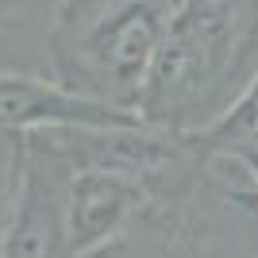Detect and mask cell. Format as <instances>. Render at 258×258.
<instances>
[{
  "mask_svg": "<svg viewBox=\"0 0 258 258\" xmlns=\"http://www.w3.org/2000/svg\"><path fill=\"white\" fill-rule=\"evenodd\" d=\"M258 66V0H177L139 116L189 135L212 119Z\"/></svg>",
  "mask_w": 258,
  "mask_h": 258,
  "instance_id": "6da1fadb",
  "label": "cell"
},
{
  "mask_svg": "<svg viewBox=\"0 0 258 258\" xmlns=\"http://www.w3.org/2000/svg\"><path fill=\"white\" fill-rule=\"evenodd\" d=\"M177 0H62L46 27L50 74L139 112Z\"/></svg>",
  "mask_w": 258,
  "mask_h": 258,
  "instance_id": "7a4b0ae2",
  "label": "cell"
},
{
  "mask_svg": "<svg viewBox=\"0 0 258 258\" xmlns=\"http://www.w3.org/2000/svg\"><path fill=\"white\" fill-rule=\"evenodd\" d=\"M151 258H258V189L227 154L205 158L151 212Z\"/></svg>",
  "mask_w": 258,
  "mask_h": 258,
  "instance_id": "3957f363",
  "label": "cell"
},
{
  "mask_svg": "<svg viewBox=\"0 0 258 258\" xmlns=\"http://www.w3.org/2000/svg\"><path fill=\"white\" fill-rule=\"evenodd\" d=\"M20 181L0 258H70L66 239V162L43 139L20 135Z\"/></svg>",
  "mask_w": 258,
  "mask_h": 258,
  "instance_id": "277c9868",
  "label": "cell"
},
{
  "mask_svg": "<svg viewBox=\"0 0 258 258\" xmlns=\"http://www.w3.org/2000/svg\"><path fill=\"white\" fill-rule=\"evenodd\" d=\"M139 123H147L139 112L89 97L54 74L46 77L31 70H0V131L8 135L58 127H139Z\"/></svg>",
  "mask_w": 258,
  "mask_h": 258,
  "instance_id": "5b68a950",
  "label": "cell"
},
{
  "mask_svg": "<svg viewBox=\"0 0 258 258\" xmlns=\"http://www.w3.org/2000/svg\"><path fill=\"white\" fill-rule=\"evenodd\" d=\"M201 158L212 154H235V151H258V66L247 77V85L227 100L212 119H205L201 127L181 135Z\"/></svg>",
  "mask_w": 258,
  "mask_h": 258,
  "instance_id": "8992f818",
  "label": "cell"
},
{
  "mask_svg": "<svg viewBox=\"0 0 258 258\" xmlns=\"http://www.w3.org/2000/svg\"><path fill=\"white\" fill-rule=\"evenodd\" d=\"M58 4L62 0H0V43L23 35L27 27H39L46 43V27H50V16Z\"/></svg>",
  "mask_w": 258,
  "mask_h": 258,
  "instance_id": "52a82bcc",
  "label": "cell"
},
{
  "mask_svg": "<svg viewBox=\"0 0 258 258\" xmlns=\"http://www.w3.org/2000/svg\"><path fill=\"white\" fill-rule=\"evenodd\" d=\"M20 151H23L20 135L0 131V250H4V235H8L12 201H16V181H20Z\"/></svg>",
  "mask_w": 258,
  "mask_h": 258,
  "instance_id": "ba28073f",
  "label": "cell"
},
{
  "mask_svg": "<svg viewBox=\"0 0 258 258\" xmlns=\"http://www.w3.org/2000/svg\"><path fill=\"white\" fill-rule=\"evenodd\" d=\"M216 158V154H212ZM227 158H235L243 170H247V177L254 181V189H258V151H235V154H227Z\"/></svg>",
  "mask_w": 258,
  "mask_h": 258,
  "instance_id": "9c48e42d",
  "label": "cell"
}]
</instances>
